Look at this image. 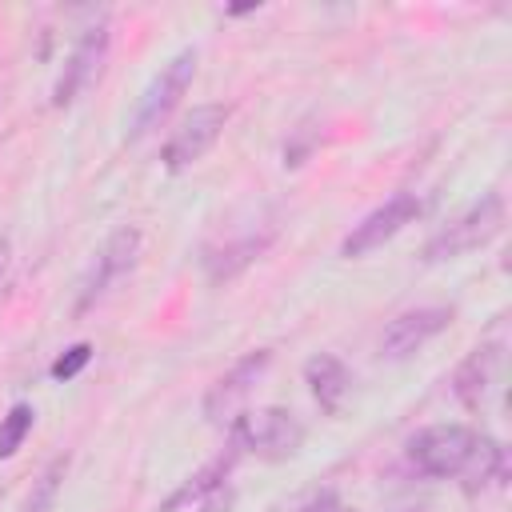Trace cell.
I'll return each mask as SVG.
<instances>
[{
	"label": "cell",
	"instance_id": "cell-17",
	"mask_svg": "<svg viewBox=\"0 0 512 512\" xmlns=\"http://www.w3.org/2000/svg\"><path fill=\"white\" fill-rule=\"evenodd\" d=\"M88 360H92V344H88V340H80V344H72L64 356H56L48 372H52V380H72Z\"/></svg>",
	"mask_w": 512,
	"mask_h": 512
},
{
	"label": "cell",
	"instance_id": "cell-10",
	"mask_svg": "<svg viewBox=\"0 0 512 512\" xmlns=\"http://www.w3.org/2000/svg\"><path fill=\"white\" fill-rule=\"evenodd\" d=\"M452 320V308H412V312H400L384 336H380V356L384 360H408L412 352H420L432 336H440Z\"/></svg>",
	"mask_w": 512,
	"mask_h": 512
},
{
	"label": "cell",
	"instance_id": "cell-11",
	"mask_svg": "<svg viewBox=\"0 0 512 512\" xmlns=\"http://www.w3.org/2000/svg\"><path fill=\"white\" fill-rule=\"evenodd\" d=\"M304 380H308V388H312L316 404H320L328 416H336V412H340V404H344V396H348V388H352L348 368H344L332 352L312 356V360L304 364Z\"/></svg>",
	"mask_w": 512,
	"mask_h": 512
},
{
	"label": "cell",
	"instance_id": "cell-13",
	"mask_svg": "<svg viewBox=\"0 0 512 512\" xmlns=\"http://www.w3.org/2000/svg\"><path fill=\"white\" fill-rule=\"evenodd\" d=\"M496 364H500V348H496V344H484V348H476V352L464 360V368L456 372V396H460L468 408H476V404L484 400Z\"/></svg>",
	"mask_w": 512,
	"mask_h": 512
},
{
	"label": "cell",
	"instance_id": "cell-14",
	"mask_svg": "<svg viewBox=\"0 0 512 512\" xmlns=\"http://www.w3.org/2000/svg\"><path fill=\"white\" fill-rule=\"evenodd\" d=\"M64 472H68V460L56 456V460L32 480L28 496L20 500V512H52V508H56V496H60V480H64Z\"/></svg>",
	"mask_w": 512,
	"mask_h": 512
},
{
	"label": "cell",
	"instance_id": "cell-6",
	"mask_svg": "<svg viewBox=\"0 0 512 512\" xmlns=\"http://www.w3.org/2000/svg\"><path fill=\"white\" fill-rule=\"evenodd\" d=\"M224 124H228V108H224V104H200V108H192V112L180 120V128L168 136L164 152H160L164 168H172V172L192 168L200 156L212 152V144L220 140Z\"/></svg>",
	"mask_w": 512,
	"mask_h": 512
},
{
	"label": "cell",
	"instance_id": "cell-12",
	"mask_svg": "<svg viewBox=\"0 0 512 512\" xmlns=\"http://www.w3.org/2000/svg\"><path fill=\"white\" fill-rule=\"evenodd\" d=\"M268 244H272V232H264V236H244V240H236V244H224L220 252H212V256L204 260L208 280H212V284L232 280V276L244 272L252 260H260V252H264Z\"/></svg>",
	"mask_w": 512,
	"mask_h": 512
},
{
	"label": "cell",
	"instance_id": "cell-7",
	"mask_svg": "<svg viewBox=\"0 0 512 512\" xmlns=\"http://www.w3.org/2000/svg\"><path fill=\"white\" fill-rule=\"evenodd\" d=\"M416 216H420V200H416L412 192H396L392 200H384L380 208H372L360 224H352V232H348L344 244H340V256L356 260V256H364V252L388 244V240L400 236Z\"/></svg>",
	"mask_w": 512,
	"mask_h": 512
},
{
	"label": "cell",
	"instance_id": "cell-5",
	"mask_svg": "<svg viewBox=\"0 0 512 512\" xmlns=\"http://www.w3.org/2000/svg\"><path fill=\"white\" fill-rule=\"evenodd\" d=\"M192 76H196V48H184V52H176L164 68H160V76L148 84V92L140 96V108H136V116H132V140H140V136H148L152 128H160V120L180 104V96L188 92V84H192Z\"/></svg>",
	"mask_w": 512,
	"mask_h": 512
},
{
	"label": "cell",
	"instance_id": "cell-9",
	"mask_svg": "<svg viewBox=\"0 0 512 512\" xmlns=\"http://www.w3.org/2000/svg\"><path fill=\"white\" fill-rule=\"evenodd\" d=\"M268 364H272V352L268 348H256V352H248L244 360H236L212 388H208V396H204V416L208 420H236V408L244 404V396L252 392V384L268 372Z\"/></svg>",
	"mask_w": 512,
	"mask_h": 512
},
{
	"label": "cell",
	"instance_id": "cell-19",
	"mask_svg": "<svg viewBox=\"0 0 512 512\" xmlns=\"http://www.w3.org/2000/svg\"><path fill=\"white\" fill-rule=\"evenodd\" d=\"M8 264H12V244H8V236H0V284L8 276Z\"/></svg>",
	"mask_w": 512,
	"mask_h": 512
},
{
	"label": "cell",
	"instance_id": "cell-18",
	"mask_svg": "<svg viewBox=\"0 0 512 512\" xmlns=\"http://www.w3.org/2000/svg\"><path fill=\"white\" fill-rule=\"evenodd\" d=\"M304 512H348V508L336 500V492H320V496H312L304 504Z\"/></svg>",
	"mask_w": 512,
	"mask_h": 512
},
{
	"label": "cell",
	"instance_id": "cell-3",
	"mask_svg": "<svg viewBox=\"0 0 512 512\" xmlns=\"http://www.w3.org/2000/svg\"><path fill=\"white\" fill-rule=\"evenodd\" d=\"M504 224V200L496 192H488L484 200H476L468 212H460L452 224H444L428 244H424V260L428 264H444L456 260L464 252H476L480 244H488Z\"/></svg>",
	"mask_w": 512,
	"mask_h": 512
},
{
	"label": "cell",
	"instance_id": "cell-2",
	"mask_svg": "<svg viewBox=\"0 0 512 512\" xmlns=\"http://www.w3.org/2000/svg\"><path fill=\"white\" fill-rule=\"evenodd\" d=\"M232 444L260 460H288L304 444V424L288 408H256L232 420Z\"/></svg>",
	"mask_w": 512,
	"mask_h": 512
},
{
	"label": "cell",
	"instance_id": "cell-15",
	"mask_svg": "<svg viewBox=\"0 0 512 512\" xmlns=\"http://www.w3.org/2000/svg\"><path fill=\"white\" fill-rule=\"evenodd\" d=\"M32 424H36L32 404H12L8 416H0V460H8V456L20 452V444L28 440Z\"/></svg>",
	"mask_w": 512,
	"mask_h": 512
},
{
	"label": "cell",
	"instance_id": "cell-8",
	"mask_svg": "<svg viewBox=\"0 0 512 512\" xmlns=\"http://www.w3.org/2000/svg\"><path fill=\"white\" fill-rule=\"evenodd\" d=\"M108 44H112L108 24H92V28L76 40V48H72V56L64 60V68H60V76H56V88H52V104H56V108H68V104L100 76L104 56H108Z\"/></svg>",
	"mask_w": 512,
	"mask_h": 512
},
{
	"label": "cell",
	"instance_id": "cell-4",
	"mask_svg": "<svg viewBox=\"0 0 512 512\" xmlns=\"http://www.w3.org/2000/svg\"><path fill=\"white\" fill-rule=\"evenodd\" d=\"M140 244H144V236H140L136 224H120V228L100 244L96 260L88 264V272H84V280H80L76 312H84V308H92L96 300H104V292H108L120 276H128V272L136 268V260H140Z\"/></svg>",
	"mask_w": 512,
	"mask_h": 512
},
{
	"label": "cell",
	"instance_id": "cell-16",
	"mask_svg": "<svg viewBox=\"0 0 512 512\" xmlns=\"http://www.w3.org/2000/svg\"><path fill=\"white\" fill-rule=\"evenodd\" d=\"M232 456H236V452H228V456L212 460L208 468H200V472H196V476H192V480H188V484H184V488H180V492H176V496L164 504V512H172V508H176V504H184V500H196V496L212 492V488H216V484L228 476V468H232Z\"/></svg>",
	"mask_w": 512,
	"mask_h": 512
},
{
	"label": "cell",
	"instance_id": "cell-1",
	"mask_svg": "<svg viewBox=\"0 0 512 512\" xmlns=\"http://www.w3.org/2000/svg\"><path fill=\"white\" fill-rule=\"evenodd\" d=\"M496 452V444L480 440L468 424H432L420 428L408 440V460L416 472L432 476V480H448V476H464L468 468L480 464L484 476V460Z\"/></svg>",
	"mask_w": 512,
	"mask_h": 512
}]
</instances>
